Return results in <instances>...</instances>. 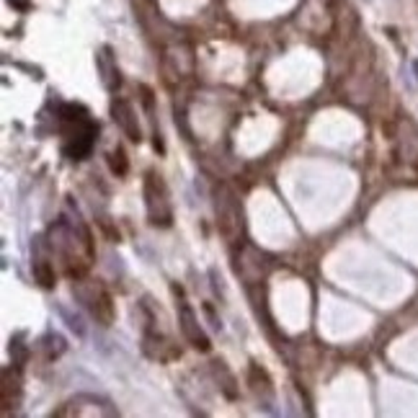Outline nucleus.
I'll use <instances>...</instances> for the list:
<instances>
[{
	"instance_id": "obj_1",
	"label": "nucleus",
	"mask_w": 418,
	"mask_h": 418,
	"mask_svg": "<svg viewBox=\"0 0 418 418\" xmlns=\"http://www.w3.org/2000/svg\"><path fill=\"white\" fill-rule=\"evenodd\" d=\"M49 248L57 253V259L63 263V271L72 279L83 276L91 268L93 261V243H91V233L83 225H75L70 220H57L49 230Z\"/></svg>"
},
{
	"instance_id": "obj_2",
	"label": "nucleus",
	"mask_w": 418,
	"mask_h": 418,
	"mask_svg": "<svg viewBox=\"0 0 418 418\" xmlns=\"http://www.w3.org/2000/svg\"><path fill=\"white\" fill-rule=\"evenodd\" d=\"M60 134H63V150L70 160H83L88 152L93 150L98 124H96L91 114L78 103H65L60 114Z\"/></svg>"
},
{
	"instance_id": "obj_3",
	"label": "nucleus",
	"mask_w": 418,
	"mask_h": 418,
	"mask_svg": "<svg viewBox=\"0 0 418 418\" xmlns=\"http://www.w3.org/2000/svg\"><path fill=\"white\" fill-rule=\"evenodd\" d=\"M145 207L150 214L152 225L166 228L174 220V209H171V199H168V186L158 174H148L145 176Z\"/></svg>"
},
{
	"instance_id": "obj_4",
	"label": "nucleus",
	"mask_w": 418,
	"mask_h": 418,
	"mask_svg": "<svg viewBox=\"0 0 418 418\" xmlns=\"http://www.w3.org/2000/svg\"><path fill=\"white\" fill-rule=\"evenodd\" d=\"M78 300L88 308V313L98 320L101 325H111L114 320V305H111L109 292L101 285H78L75 289Z\"/></svg>"
},
{
	"instance_id": "obj_5",
	"label": "nucleus",
	"mask_w": 418,
	"mask_h": 418,
	"mask_svg": "<svg viewBox=\"0 0 418 418\" xmlns=\"http://www.w3.org/2000/svg\"><path fill=\"white\" fill-rule=\"evenodd\" d=\"M178 328H181L183 339L189 341L191 346L199 348V351H209V339H207V333L199 325L197 313L186 302H181V308H178Z\"/></svg>"
},
{
	"instance_id": "obj_6",
	"label": "nucleus",
	"mask_w": 418,
	"mask_h": 418,
	"mask_svg": "<svg viewBox=\"0 0 418 418\" xmlns=\"http://www.w3.org/2000/svg\"><path fill=\"white\" fill-rule=\"evenodd\" d=\"M111 114H114V122L122 126V132H124L132 143H140V140H143V129H140V124H137L132 103L124 101V98H114V103H111Z\"/></svg>"
},
{
	"instance_id": "obj_7",
	"label": "nucleus",
	"mask_w": 418,
	"mask_h": 418,
	"mask_svg": "<svg viewBox=\"0 0 418 418\" xmlns=\"http://www.w3.org/2000/svg\"><path fill=\"white\" fill-rule=\"evenodd\" d=\"M32 271L34 276H37V282H39L41 287H55L57 285V271H55V263H52V259H47V256H41V253H37L32 261Z\"/></svg>"
},
{
	"instance_id": "obj_8",
	"label": "nucleus",
	"mask_w": 418,
	"mask_h": 418,
	"mask_svg": "<svg viewBox=\"0 0 418 418\" xmlns=\"http://www.w3.org/2000/svg\"><path fill=\"white\" fill-rule=\"evenodd\" d=\"M111 168H114V174H117V176L126 174V160H124V152H122V150L111 152Z\"/></svg>"
},
{
	"instance_id": "obj_9",
	"label": "nucleus",
	"mask_w": 418,
	"mask_h": 418,
	"mask_svg": "<svg viewBox=\"0 0 418 418\" xmlns=\"http://www.w3.org/2000/svg\"><path fill=\"white\" fill-rule=\"evenodd\" d=\"M11 3H13V6H18V8H21V6H24L26 0H11Z\"/></svg>"
}]
</instances>
